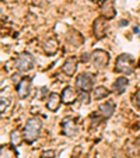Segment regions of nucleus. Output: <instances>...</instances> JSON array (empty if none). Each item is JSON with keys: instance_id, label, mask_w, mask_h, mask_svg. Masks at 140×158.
Masks as SVG:
<instances>
[{"instance_id": "1", "label": "nucleus", "mask_w": 140, "mask_h": 158, "mask_svg": "<svg viewBox=\"0 0 140 158\" xmlns=\"http://www.w3.org/2000/svg\"><path fill=\"white\" fill-rule=\"evenodd\" d=\"M41 130H42V120L39 119L38 116H34V118H30L27 120L24 126V140L27 143H34L36 139L39 137V134H41Z\"/></svg>"}, {"instance_id": "2", "label": "nucleus", "mask_w": 140, "mask_h": 158, "mask_svg": "<svg viewBox=\"0 0 140 158\" xmlns=\"http://www.w3.org/2000/svg\"><path fill=\"white\" fill-rule=\"evenodd\" d=\"M115 72L121 74H132L134 72V59L132 57V55L122 53L116 57Z\"/></svg>"}, {"instance_id": "3", "label": "nucleus", "mask_w": 140, "mask_h": 158, "mask_svg": "<svg viewBox=\"0 0 140 158\" xmlns=\"http://www.w3.org/2000/svg\"><path fill=\"white\" fill-rule=\"evenodd\" d=\"M60 126H62V133L65 136H67V137L74 139L78 136V125L76 122V119H73V118L70 116L65 118L62 120V123H60Z\"/></svg>"}, {"instance_id": "4", "label": "nucleus", "mask_w": 140, "mask_h": 158, "mask_svg": "<svg viewBox=\"0 0 140 158\" xmlns=\"http://www.w3.org/2000/svg\"><path fill=\"white\" fill-rule=\"evenodd\" d=\"M90 60H91L92 66L95 69H104L105 66L109 63V53L102 49H97L90 55Z\"/></svg>"}, {"instance_id": "5", "label": "nucleus", "mask_w": 140, "mask_h": 158, "mask_svg": "<svg viewBox=\"0 0 140 158\" xmlns=\"http://www.w3.org/2000/svg\"><path fill=\"white\" fill-rule=\"evenodd\" d=\"M15 66L20 72H30L35 66V60L30 53H21L15 59Z\"/></svg>"}, {"instance_id": "6", "label": "nucleus", "mask_w": 140, "mask_h": 158, "mask_svg": "<svg viewBox=\"0 0 140 158\" xmlns=\"http://www.w3.org/2000/svg\"><path fill=\"white\" fill-rule=\"evenodd\" d=\"M92 85H94V81H92V77L88 73H81V74H78L77 78H76V89H78L81 93H88V91H91Z\"/></svg>"}, {"instance_id": "7", "label": "nucleus", "mask_w": 140, "mask_h": 158, "mask_svg": "<svg viewBox=\"0 0 140 158\" xmlns=\"http://www.w3.org/2000/svg\"><path fill=\"white\" fill-rule=\"evenodd\" d=\"M107 18H104L102 15H100L98 18L94 20L92 23V32H94V36L95 39H102L107 35Z\"/></svg>"}, {"instance_id": "8", "label": "nucleus", "mask_w": 140, "mask_h": 158, "mask_svg": "<svg viewBox=\"0 0 140 158\" xmlns=\"http://www.w3.org/2000/svg\"><path fill=\"white\" fill-rule=\"evenodd\" d=\"M101 15L107 20H112L116 15V10H115V0H102L101 7H100Z\"/></svg>"}, {"instance_id": "9", "label": "nucleus", "mask_w": 140, "mask_h": 158, "mask_svg": "<svg viewBox=\"0 0 140 158\" xmlns=\"http://www.w3.org/2000/svg\"><path fill=\"white\" fill-rule=\"evenodd\" d=\"M17 97L20 99H25L28 95H30V89H31V78L30 77H23L20 81H18L17 87Z\"/></svg>"}, {"instance_id": "10", "label": "nucleus", "mask_w": 140, "mask_h": 158, "mask_svg": "<svg viewBox=\"0 0 140 158\" xmlns=\"http://www.w3.org/2000/svg\"><path fill=\"white\" fill-rule=\"evenodd\" d=\"M60 98H62V102L65 105H70L77 98V91H76V88H73L72 85H67V87H65V89L62 91Z\"/></svg>"}, {"instance_id": "11", "label": "nucleus", "mask_w": 140, "mask_h": 158, "mask_svg": "<svg viewBox=\"0 0 140 158\" xmlns=\"http://www.w3.org/2000/svg\"><path fill=\"white\" fill-rule=\"evenodd\" d=\"M76 70H77V59H76V56L67 57L62 66V72L65 73L66 76L72 77V76L76 73Z\"/></svg>"}, {"instance_id": "12", "label": "nucleus", "mask_w": 140, "mask_h": 158, "mask_svg": "<svg viewBox=\"0 0 140 158\" xmlns=\"http://www.w3.org/2000/svg\"><path fill=\"white\" fill-rule=\"evenodd\" d=\"M42 49H44L45 55H48V56H52V55H55L57 52V49H59V44H57L56 38H48L46 41L44 42V45H42Z\"/></svg>"}, {"instance_id": "13", "label": "nucleus", "mask_w": 140, "mask_h": 158, "mask_svg": "<svg viewBox=\"0 0 140 158\" xmlns=\"http://www.w3.org/2000/svg\"><path fill=\"white\" fill-rule=\"evenodd\" d=\"M60 102H62V98H60L59 94L56 93H52L49 94L48 97V101H46V108H48L51 112H56L60 106Z\"/></svg>"}, {"instance_id": "14", "label": "nucleus", "mask_w": 140, "mask_h": 158, "mask_svg": "<svg viewBox=\"0 0 140 158\" xmlns=\"http://www.w3.org/2000/svg\"><path fill=\"white\" fill-rule=\"evenodd\" d=\"M98 112L104 118H107V119L111 118L113 115V112H115V104H113V101H107L104 104H101L98 106Z\"/></svg>"}, {"instance_id": "15", "label": "nucleus", "mask_w": 140, "mask_h": 158, "mask_svg": "<svg viewBox=\"0 0 140 158\" xmlns=\"http://www.w3.org/2000/svg\"><path fill=\"white\" fill-rule=\"evenodd\" d=\"M129 81L126 77H118L115 80V83H113V89H115L116 94H123L126 91V87H128Z\"/></svg>"}, {"instance_id": "16", "label": "nucleus", "mask_w": 140, "mask_h": 158, "mask_svg": "<svg viewBox=\"0 0 140 158\" xmlns=\"http://www.w3.org/2000/svg\"><path fill=\"white\" fill-rule=\"evenodd\" d=\"M67 41L70 42V44H73L74 48H78V46L83 44V36H81L77 31L72 30L70 32H69V35H67Z\"/></svg>"}, {"instance_id": "17", "label": "nucleus", "mask_w": 140, "mask_h": 158, "mask_svg": "<svg viewBox=\"0 0 140 158\" xmlns=\"http://www.w3.org/2000/svg\"><path fill=\"white\" fill-rule=\"evenodd\" d=\"M108 95H109V91H108V88H107V87H104V85L95 87V88H94V91H92V97H94V99H97V101L107 98Z\"/></svg>"}, {"instance_id": "18", "label": "nucleus", "mask_w": 140, "mask_h": 158, "mask_svg": "<svg viewBox=\"0 0 140 158\" xmlns=\"http://www.w3.org/2000/svg\"><path fill=\"white\" fill-rule=\"evenodd\" d=\"M0 157L2 158H15L17 154H15V151L13 150V147L2 146V148H0Z\"/></svg>"}, {"instance_id": "19", "label": "nucleus", "mask_w": 140, "mask_h": 158, "mask_svg": "<svg viewBox=\"0 0 140 158\" xmlns=\"http://www.w3.org/2000/svg\"><path fill=\"white\" fill-rule=\"evenodd\" d=\"M23 137L24 136H21V133L18 130H13L10 133V143H11V146L18 147L21 144V141H23Z\"/></svg>"}, {"instance_id": "20", "label": "nucleus", "mask_w": 140, "mask_h": 158, "mask_svg": "<svg viewBox=\"0 0 140 158\" xmlns=\"http://www.w3.org/2000/svg\"><path fill=\"white\" fill-rule=\"evenodd\" d=\"M132 102H133V105L137 109H140V89H137L136 93L132 95Z\"/></svg>"}, {"instance_id": "21", "label": "nucleus", "mask_w": 140, "mask_h": 158, "mask_svg": "<svg viewBox=\"0 0 140 158\" xmlns=\"http://www.w3.org/2000/svg\"><path fill=\"white\" fill-rule=\"evenodd\" d=\"M41 158H55V151H53V150H46V151H42Z\"/></svg>"}, {"instance_id": "22", "label": "nucleus", "mask_w": 140, "mask_h": 158, "mask_svg": "<svg viewBox=\"0 0 140 158\" xmlns=\"http://www.w3.org/2000/svg\"><path fill=\"white\" fill-rule=\"evenodd\" d=\"M4 106H9V101L4 98H2V114H4Z\"/></svg>"}, {"instance_id": "23", "label": "nucleus", "mask_w": 140, "mask_h": 158, "mask_svg": "<svg viewBox=\"0 0 140 158\" xmlns=\"http://www.w3.org/2000/svg\"><path fill=\"white\" fill-rule=\"evenodd\" d=\"M88 59H90V57H88V55H87V53L81 55V62H88Z\"/></svg>"}, {"instance_id": "24", "label": "nucleus", "mask_w": 140, "mask_h": 158, "mask_svg": "<svg viewBox=\"0 0 140 158\" xmlns=\"http://www.w3.org/2000/svg\"><path fill=\"white\" fill-rule=\"evenodd\" d=\"M91 2H94V3H98L100 0H91Z\"/></svg>"}, {"instance_id": "25", "label": "nucleus", "mask_w": 140, "mask_h": 158, "mask_svg": "<svg viewBox=\"0 0 140 158\" xmlns=\"http://www.w3.org/2000/svg\"><path fill=\"white\" fill-rule=\"evenodd\" d=\"M139 64H140V62H139Z\"/></svg>"}]
</instances>
